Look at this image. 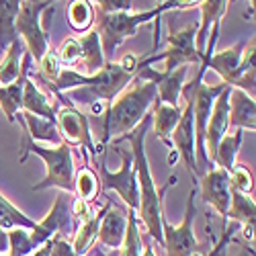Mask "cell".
Instances as JSON below:
<instances>
[{"mask_svg":"<svg viewBox=\"0 0 256 256\" xmlns=\"http://www.w3.org/2000/svg\"><path fill=\"white\" fill-rule=\"evenodd\" d=\"M92 6L102 14H117V12H132L134 2L132 0H98V2H92Z\"/></svg>","mask_w":256,"mask_h":256,"instance_id":"obj_36","label":"cell"},{"mask_svg":"<svg viewBox=\"0 0 256 256\" xmlns=\"http://www.w3.org/2000/svg\"><path fill=\"white\" fill-rule=\"evenodd\" d=\"M20 111L31 113V115L41 117V119L56 121V111H54L50 98L39 90V86H37V84L31 78H27V82H25L23 98H20Z\"/></svg>","mask_w":256,"mask_h":256,"instance_id":"obj_22","label":"cell"},{"mask_svg":"<svg viewBox=\"0 0 256 256\" xmlns=\"http://www.w3.org/2000/svg\"><path fill=\"white\" fill-rule=\"evenodd\" d=\"M37 222H33L29 216H25L23 211H20L18 207H14L2 193H0V230H33Z\"/></svg>","mask_w":256,"mask_h":256,"instance_id":"obj_30","label":"cell"},{"mask_svg":"<svg viewBox=\"0 0 256 256\" xmlns=\"http://www.w3.org/2000/svg\"><path fill=\"white\" fill-rule=\"evenodd\" d=\"M228 98H230V86L216 98V102H213V109H211V115H209V121L205 127V150H207L209 162H213V158H216L218 146L230 127Z\"/></svg>","mask_w":256,"mask_h":256,"instance_id":"obj_13","label":"cell"},{"mask_svg":"<svg viewBox=\"0 0 256 256\" xmlns=\"http://www.w3.org/2000/svg\"><path fill=\"white\" fill-rule=\"evenodd\" d=\"M234 222L238 226H254L256 222V203L250 195H242L238 190L232 188L230 193V207L226 222Z\"/></svg>","mask_w":256,"mask_h":256,"instance_id":"obj_26","label":"cell"},{"mask_svg":"<svg viewBox=\"0 0 256 256\" xmlns=\"http://www.w3.org/2000/svg\"><path fill=\"white\" fill-rule=\"evenodd\" d=\"M80 152H82V158H84V166L76 172L74 176V195L84 201V203H92L98 195H100V180L96 176L94 170L86 164V158H88V152L86 150H82L80 148Z\"/></svg>","mask_w":256,"mask_h":256,"instance_id":"obj_23","label":"cell"},{"mask_svg":"<svg viewBox=\"0 0 256 256\" xmlns=\"http://www.w3.org/2000/svg\"><path fill=\"white\" fill-rule=\"evenodd\" d=\"M224 256H254V246L242 242L236 236H232V240L228 242V246L224 250Z\"/></svg>","mask_w":256,"mask_h":256,"instance_id":"obj_37","label":"cell"},{"mask_svg":"<svg viewBox=\"0 0 256 256\" xmlns=\"http://www.w3.org/2000/svg\"><path fill=\"white\" fill-rule=\"evenodd\" d=\"M52 246H54V240H50V242H46L44 246H39L33 254H29V256H50L52 254Z\"/></svg>","mask_w":256,"mask_h":256,"instance_id":"obj_40","label":"cell"},{"mask_svg":"<svg viewBox=\"0 0 256 256\" xmlns=\"http://www.w3.org/2000/svg\"><path fill=\"white\" fill-rule=\"evenodd\" d=\"M142 256H156V252L150 248V246H146L144 244V250H142Z\"/></svg>","mask_w":256,"mask_h":256,"instance_id":"obj_42","label":"cell"},{"mask_svg":"<svg viewBox=\"0 0 256 256\" xmlns=\"http://www.w3.org/2000/svg\"><path fill=\"white\" fill-rule=\"evenodd\" d=\"M199 4H201L199 6L201 8V23H199L197 35H195V48H197L199 58L203 60L209 31H211V27L216 23H222L224 14L228 12L230 2H228V0H205V2H199Z\"/></svg>","mask_w":256,"mask_h":256,"instance_id":"obj_18","label":"cell"},{"mask_svg":"<svg viewBox=\"0 0 256 256\" xmlns=\"http://www.w3.org/2000/svg\"><path fill=\"white\" fill-rule=\"evenodd\" d=\"M113 150L119 154L121 158V168L117 172L109 170L106 166V154L100 156V160L96 162V176L100 180V190H115L121 197V201L125 203L127 209L138 211L140 207V190H138V180H136V170H134V156L132 150H123L119 146H111Z\"/></svg>","mask_w":256,"mask_h":256,"instance_id":"obj_6","label":"cell"},{"mask_svg":"<svg viewBox=\"0 0 256 256\" xmlns=\"http://www.w3.org/2000/svg\"><path fill=\"white\" fill-rule=\"evenodd\" d=\"M78 44H80V64H82V70L86 72L84 76H92L98 70H102L106 62L102 56L98 33L94 29H90L88 33H82Z\"/></svg>","mask_w":256,"mask_h":256,"instance_id":"obj_19","label":"cell"},{"mask_svg":"<svg viewBox=\"0 0 256 256\" xmlns=\"http://www.w3.org/2000/svg\"><path fill=\"white\" fill-rule=\"evenodd\" d=\"M244 48H246V41H240V44L232 46L224 52H216L211 58L203 60L199 66H203L205 70H209V68L216 70L222 76L224 84H228V86L232 88L234 82L238 80V68H240V60H242Z\"/></svg>","mask_w":256,"mask_h":256,"instance_id":"obj_16","label":"cell"},{"mask_svg":"<svg viewBox=\"0 0 256 256\" xmlns=\"http://www.w3.org/2000/svg\"><path fill=\"white\" fill-rule=\"evenodd\" d=\"M58 60L60 64H66V66H76L80 62V44L76 37H68L64 41L58 52Z\"/></svg>","mask_w":256,"mask_h":256,"instance_id":"obj_35","label":"cell"},{"mask_svg":"<svg viewBox=\"0 0 256 256\" xmlns=\"http://www.w3.org/2000/svg\"><path fill=\"white\" fill-rule=\"evenodd\" d=\"M240 226L238 224H234V222H230V224H226V228H224V234H222V238H220V242H216V246H213V250L209 252V254H205V256H220L222 252H224V248L228 246V242L232 240V236L236 234V230H238Z\"/></svg>","mask_w":256,"mask_h":256,"instance_id":"obj_38","label":"cell"},{"mask_svg":"<svg viewBox=\"0 0 256 256\" xmlns=\"http://www.w3.org/2000/svg\"><path fill=\"white\" fill-rule=\"evenodd\" d=\"M127 232V207H121L113 199L109 201L104 218L98 226V242L111 250H119Z\"/></svg>","mask_w":256,"mask_h":256,"instance_id":"obj_14","label":"cell"},{"mask_svg":"<svg viewBox=\"0 0 256 256\" xmlns=\"http://www.w3.org/2000/svg\"><path fill=\"white\" fill-rule=\"evenodd\" d=\"M6 238H8V256H29L37 250L33 246L29 230H20V228L8 230Z\"/></svg>","mask_w":256,"mask_h":256,"instance_id":"obj_32","label":"cell"},{"mask_svg":"<svg viewBox=\"0 0 256 256\" xmlns=\"http://www.w3.org/2000/svg\"><path fill=\"white\" fill-rule=\"evenodd\" d=\"M16 117L23 119L25 130H27L29 138H31L35 144L44 142V144H52V146L56 148V146H60V144L64 142L56 121L41 119V117H35V115H31V113H25V111H18Z\"/></svg>","mask_w":256,"mask_h":256,"instance_id":"obj_20","label":"cell"},{"mask_svg":"<svg viewBox=\"0 0 256 256\" xmlns=\"http://www.w3.org/2000/svg\"><path fill=\"white\" fill-rule=\"evenodd\" d=\"M197 27H199V23H190L188 27H184L180 31H170L168 33V50L164 54L140 58L138 70L150 66L154 62H160V60L166 62V66H164L166 72H172L176 68H186L188 64H201V58L195 48Z\"/></svg>","mask_w":256,"mask_h":256,"instance_id":"obj_8","label":"cell"},{"mask_svg":"<svg viewBox=\"0 0 256 256\" xmlns=\"http://www.w3.org/2000/svg\"><path fill=\"white\" fill-rule=\"evenodd\" d=\"M228 111H230V127L234 132H254L256 130V100L254 96L246 94L240 88H230L228 98Z\"/></svg>","mask_w":256,"mask_h":256,"instance_id":"obj_15","label":"cell"},{"mask_svg":"<svg viewBox=\"0 0 256 256\" xmlns=\"http://www.w3.org/2000/svg\"><path fill=\"white\" fill-rule=\"evenodd\" d=\"M158 102V90L152 82H140L136 86L121 92L109 106L104 109V127L100 142L106 146L113 140L127 136L142 123L148 115V109Z\"/></svg>","mask_w":256,"mask_h":256,"instance_id":"obj_2","label":"cell"},{"mask_svg":"<svg viewBox=\"0 0 256 256\" xmlns=\"http://www.w3.org/2000/svg\"><path fill=\"white\" fill-rule=\"evenodd\" d=\"M39 78L46 82H56L60 72H62V64L56 54H46L39 62Z\"/></svg>","mask_w":256,"mask_h":256,"instance_id":"obj_34","label":"cell"},{"mask_svg":"<svg viewBox=\"0 0 256 256\" xmlns=\"http://www.w3.org/2000/svg\"><path fill=\"white\" fill-rule=\"evenodd\" d=\"M54 14V2L50 0H25L18 6L16 14V35L25 41L27 54L39 62L46 54H50L48 27L50 16Z\"/></svg>","mask_w":256,"mask_h":256,"instance_id":"obj_5","label":"cell"},{"mask_svg":"<svg viewBox=\"0 0 256 256\" xmlns=\"http://www.w3.org/2000/svg\"><path fill=\"white\" fill-rule=\"evenodd\" d=\"M180 111H182L180 106H170V104H162V102L154 104V113H152L154 134L168 148H172V144H170V136H172L174 127L180 119Z\"/></svg>","mask_w":256,"mask_h":256,"instance_id":"obj_24","label":"cell"},{"mask_svg":"<svg viewBox=\"0 0 256 256\" xmlns=\"http://www.w3.org/2000/svg\"><path fill=\"white\" fill-rule=\"evenodd\" d=\"M14 121L20 125V132H23V138H20V158L18 162L23 164L27 162L29 154L39 156L46 162V178L33 184L31 190L37 193V190H46V188H58L62 193L74 195V176H76V166H74V156H72V146L62 142L56 148H46L41 144H35L27 130L25 123L20 117H14Z\"/></svg>","mask_w":256,"mask_h":256,"instance_id":"obj_3","label":"cell"},{"mask_svg":"<svg viewBox=\"0 0 256 256\" xmlns=\"http://www.w3.org/2000/svg\"><path fill=\"white\" fill-rule=\"evenodd\" d=\"M242 142H244V132H240V130H236L232 136H224L211 164H216L218 168L226 170V172H232V168L236 166V156L242 148Z\"/></svg>","mask_w":256,"mask_h":256,"instance_id":"obj_28","label":"cell"},{"mask_svg":"<svg viewBox=\"0 0 256 256\" xmlns=\"http://www.w3.org/2000/svg\"><path fill=\"white\" fill-rule=\"evenodd\" d=\"M29 66H31V56L25 52L23 54V72H20V76L12 84H8V86H0V111L4 113L8 123H14V117L20 111V98H23L25 82H27L29 72H31Z\"/></svg>","mask_w":256,"mask_h":256,"instance_id":"obj_17","label":"cell"},{"mask_svg":"<svg viewBox=\"0 0 256 256\" xmlns=\"http://www.w3.org/2000/svg\"><path fill=\"white\" fill-rule=\"evenodd\" d=\"M18 0H0V54H4L14 41L16 35V14H18Z\"/></svg>","mask_w":256,"mask_h":256,"instance_id":"obj_25","label":"cell"},{"mask_svg":"<svg viewBox=\"0 0 256 256\" xmlns=\"http://www.w3.org/2000/svg\"><path fill=\"white\" fill-rule=\"evenodd\" d=\"M152 127V113H148L142 123L132 130L127 136L109 142L111 146H119L123 142L132 144V156H134V170H136V180H138V190H140V218L148 230V234L162 246V222H164V211H162V199L164 193L172 186L178 178L176 174H172L164 186H156L154 178H152V170H150V162H148V154H146V136Z\"/></svg>","mask_w":256,"mask_h":256,"instance_id":"obj_1","label":"cell"},{"mask_svg":"<svg viewBox=\"0 0 256 256\" xmlns=\"http://www.w3.org/2000/svg\"><path fill=\"white\" fill-rule=\"evenodd\" d=\"M195 4H199V2H176V0H168V2H162L152 10H142V12H117V14L98 12V16L94 20V31L98 33V39H100L104 62L109 64L111 58L115 56L117 48L125 39L134 37L142 25L150 23V20H158V16L166 10L193 8Z\"/></svg>","mask_w":256,"mask_h":256,"instance_id":"obj_4","label":"cell"},{"mask_svg":"<svg viewBox=\"0 0 256 256\" xmlns=\"http://www.w3.org/2000/svg\"><path fill=\"white\" fill-rule=\"evenodd\" d=\"M72 195L68 193H60L50 209L48 216L37 222L35 228L31 230V240L33 246L39 248L44 246L46 242L54 240L56 236L68 240L72 234H76V220H74V213H72Z\"/></svg>","mask_w":256,"mask_h":256,"instance_id":"obj_9","label":"cell"},{"mask_svg":"<svg viewBox=\"0 0 256 256\" xmlns=\"http://www.w3.org/2000/svg\"><path fill=\"white\" fill-rule=\"evenodd\" d=\"M197 184L201 186L203 203L211 205L226 220L228 218V207H230V193H232L230 172H226V170H222L218 166H213L197 180Z\"/></svg>","mask_w":256,"mask_h":256,"instance_id":"obj_12","label":"cell"},{"mask_svg":"<svg viewBox=\"0 0 256 256\" xmlns=\"http://www.w3.org/2000/svg\"><path fill=\"white\" fill-rule=\"evenodd\" d=\"M195 197H197V182L186 197L182 222L178 226H170L166 220L162 222V248L166 250V256H205L193 232V224L197 216Z\"/></svg>","mask_w":256,"mask_h":256,"instance_id":"obj_7","label":"cell"},{"mask_svg":"<svg viewBox=\"0 0 256 256\" xmlns=\"http://www.w3.org/2000/svg\"><path fill=\"white\" fill-rule=\"evenodd\" d=\"M8 254V238H6V232L0 230V256Z\"/></svg>","mask_w":256,"mask_h":256,"instance_id":"obj_41","label":"cell"},{"mask_svg":"<svg viewBox=\"0 0 256 256\" xmlns=\"http://www.w3.org/2000/svg\"><path fill=\"white\" fill-rule=\"evenodd\" d=\"M230 186L234 190H238V193H242V195H250L254 190L252 174H250V170L244 164H236L232 168V172H230Z\"/></svg>","mask_w":256,"mask_h":256,"instance_id":"obj_33","label":"cell"},{"mask_svg":"<svg viewBox=\"0 0 256 256\" xmlns=\"http://www.w3.org/2000/svg\"><path fill=\"white\" fill-rule=\"evenodd\" d=\"M144 250V240L138 228V218L134 209H127V232H125V240L121 248L117 250V256H142Z\"/></svg>","mask_w":256,"mask_h":256,"instance_id":"obj_31","label":"cell"},{"mask_svg":"<svg viewBox=\"0 0 256 256\" xmlns=\"http://www.w3.org/2000/svg\"><path fill=\"white\" fill-rule=\"evenodd\" d=\"M136 78L154 84L158 90V102L170 104V106H180V94H182L184 78H186V68H176L172 72H166V70L158 72V70H152L150 66H146L138 70Z\"/></svg>","mask_w":256,"mask_h":256,"instance_id":"obj_11","label":"cell"},{"mask_svg":"<svg viewBox=\"0 0 256 256\" xmlns=\"http://www.w3.org/2000/svg\"><path fill=\"white\" fill-rule=\"evenodd\" d=\"M109 201H111V199L106 197V199H104V207H100L90 220L82 222L80 228H76V234H74V238H72L70 244H72V248H74V252H76L78 256L88 254V250L92 248V244H94V240H96V236H98V226H100V222H102V218H104L106 209H109Z\"/></svg>","mask_w":256,"mask_h":256,"instance_id":"obj_21","label":"cell"},{"mask_svg":"<svg viewBox=\"0 0 256 256\" xmlns=\"http://www.w3.org/2000/svg\"><path fill=\"white\" fill-rule=\"evenodd\" d=\"M56 123L58 130L62 134V140L70 144V146H78L82 150L90 152L92 158H96L100 152L94 148L92 142V134H90V125H88V117L80 113L76 106H62L56 115Z\"/></svg>","mask_w":256,"mask_h":256,"instance_id":"obj_10","label":"cell"},{"mask_svg":"<svg viewBox=\"0 0 256 256\" xmlns=\"http://www.w3.org/2000/svg\"><path fill=\"white\" fill-rule=\"evenodd\" d=\"M224 250H226V248H224ZM220 256H224V252H222V254H220Z\"/></svg>","mask_w":256,"mask_h":256,"instance_id":"obj_43","label":"cell"},{"mask_svg":"<svg viewBox=\"0 0 256 256\" xmlns=\"http://www.w3.org/2000/svg\"><path fill=\"white\" fill-rule=\"evenodd\" d=\"M50 256H78L72 248V244L68 240H64L60 236L54 238V246H52V254Z\"/></svg>","mask_w":256,"mask_h":256,"instance_id":"obj_39","label":"cell"},{"mask_svg":"<svg viewBox=\"0 0 256 256\" xmlns=\"http://www.w3.org/2000/svg\"><path fill=\"white\" fill-rule=\"evenodd\" d=\"M23 41H14V44L4 52V58L0 60V86H8L12 84L20 72H23Z\"/></svg>","mask_w":256,"mask_h":256,"instance_id":"obj_27","label":"cell"},{"mask_svg":"<svg viewBox=\"0 0 256 256\" xmlns=\"http://www.w3.org/2000/svg\"><path fill=\"white\" fill-rule=\"evenodd\" d=\"M66 16H68V25L78 33H88L90 29H94L96 10H94L92 2H86V0L68 2Z\"/></svg>","mask_w":256,"mask_h":256,"instance_id":"obj_29","label":"cell"}]
</instances>
